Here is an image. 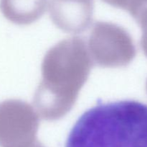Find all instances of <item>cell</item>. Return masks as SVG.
<instances>
[{"label": "cell", "instance_id": "1", "mask_svg": "<svg viewBox=\"0 0 147 147\" xmlns=\"http://www.w3.org/2000/svg\"><path fill=\"white\" fill-rule=\"evenodd\" d=\"M65 147H147V105L131 99L96 104L76 121Z\"/></svg>", "mask_w": 147, "mask_h": 147}, {"label": "cell", "instance_id": "2", "mask_svg": "<svg viewBox=\"0 0 147 147\" xmlns=\"http://www.w3.org/2000/svg\"><path fill=\"white\" fill-rule=\"evenodd\" d=\"M113 4H123L126 2V0H105Z\"/></svg>", "mask_w": 147, "mask_h": 147}]
</instances>
